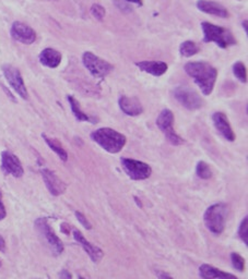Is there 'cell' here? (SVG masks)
Segmentation results:
<instances>
[{
	"mask_svg": "<svg viewBox=\"0 0 248 279\" xmlns=\"http://www.w3.org/2000/svg\"><path fill=\"white\" fill-rule=\"evenodd\" d=\"M114 5L116 6L119 11L122 13H130L132 12V8L129 3L123 2V0H114Z\"/></svg>",
	"mask_w": 248,
	"mask_h": 279,
	"instance_id": "obj_29",
	"label": "cell"
},
{
	"mask_svg": "<svg viewBox=\"0 0 248 279\" xmlns=\"http://www.w3.org/2000/svg\"><path fill=\"white\" fill-rule=\"evenodd\" d=\"M196 6L198 10L203 13L222 17V19H226L229 16V12L224 6L216 2H211V0H198Z\"/></svg>",
	"mask_w": 248,
	"mask_h": 279,
	"instance_id": "obj_17",
	"label": "cell"
},
{
	"mask_svg": "<svg viewBox=\"0 0 248 279\" xmlns=\"http://www.w3.org/2000/svg\"><path fill=\"white\" fill-rule=\"evenodd\" d=\"M118 105L120 110L130 117H136L144 113V106L137 97H129L122 95L119 97Z\"/></svg>",
	"mask_w": 248,
	"mask_h": 279,
	"instance_id": "obj_16",
	"label": "cell"
},
{
	"mask_svg": "<svg viewBox=\"0 0 248 279\" xmlns=\"http://www.w3.org/2000/svg\"><path fill=\"white\" fill-rule=\"evenodd\" d=\"M135 200L137 201V204L140 206V208H143V204H141V202H140V200H138V197L137 196H135Z\"/></svg>",
	"mask_w": 248,
	"mask_h": 279,
	"instance_id": "obj_38",
	"label": "cell"
},
{
	"mask_svg": "<svg viewBox=\"0 0 248 279\" xmlns=\"http://www.w3.org/2000/svg\"><path fill=\"white\" fill-rule=\"evenodd\" d=\"M42 138L44 139V141L46 142V144L49 146V148L51 151H54L61 160H63V161L68 160V153L66 152V150L63 147V145H61V144L56 139L48 138L45 133L42 134Z\"/></svg>",
	"mask_w": 248,
	"mask_h": 279,
	"instance_id": "obj_22",
	"label": "cell"
},
{
	"mask_svg": "<svg viewBox=\"0 0 248 279\" xmlns=\"http://www.w3.org/2000/svg\"><path fill=\"white\" fill-rule=\"evenodd\" d=\"M231 261L233 267L238 272H243L245 268V259L243 256H241L238 253H232L231 254Z\"/></svg>",
	"mask_w": 248,
	"mask_h": 279,
	"instance_id": "obj_27",
	"label": "cell"
},
{
	"mask_svg": "<svg viewBox=\"0 0 248 279\" xmlns=\"http://www.w3.org/2000/svg\"><path fill=\"white\" fill-rule=\"evenodd\" d=\"M75 215H76V217H77L78 221L80 222L85 229H87V230H91L92 229L91 222L86 219V217H85V216L81 212H78L77 211V212H75Z\"/></svg>",
	"mask_w": 248,
	"mask_h": 279,
	"instance_id": "obj_30",
	"label": "cell"
},
{
	"mask_svg": "<svg viewBox=\"0 0 248 279\" xmlns=\"http://www.w3.org/2000/svg\"><path fill=\"white\" fill-rule=\"evenodd\" d=\"M199 50H200V47L192 41H186V42L182 43L181 46H180L181 56H183L185 58H189V57L197 55Z\"/></svg>",
	"mask_w": 248,
	"mask_h": 279,
	"instance_id": "obj_23",
	"label": "cell"
},
{
	"mask_svg": "<svg viewBox=\"0 0 248 279\" xmlns=\"http://www.w3.org/2000/svg\"><path fill=\"white\" fill-rule=\"evenodd\" d=\"M136 66L141 70L146 72V73L151 75L153 77H161L166 73L168 69L167 64L163 61H155V60H150V61H139L136 62Z\"/></svg>",
	"mask_w": 248,
	"mask_h": 279,
	"instance_id": "obj_18",
	"label": "cell"
},
{
	"mask_svg": "<svg viewBox=\"0 0 248 279\" xmlns=\"http://www.w3.org/2000/svg\"><path fill=\"white\" fill-rule=\"evenodd\" d=\"M174 97L188 110H197L203 106V100L200 95L189 86H177L174 89Z\"/></svg>",
	"mask_w": 248,
	"mask_h": 279,
	"instance_id": "obj_9",
	"label": "cell"
},
{
	"mask_svg": "<svg viewBox=\"0 0 248 279\" xmlns=\"http://www.w3.org/2000/svg\"><path fill=\"white\" fill-rule=\"evenodd\" d=\"M41 175L51 195L59 196L66 192L67 184L54 172L47 168H43L41 170Z\"/></svg>",
	"mask_w": 248,
	"mask_h": 279,
	"instance_id": "obj_13",
	"label": "cell"
},
{
	"mask_svg": "<svg viewBox=\"0 0 248 279\" xmlns=\"http://www.w3.org/2000/svg\"><path fill=\"white\" fill-rule=\"evenodd\" d=\"M243 29L245 30V34L248 35V29H247V20L243 21Z\"/></svg>",
	"mask_w": 248,
	"mask_h": 279,
	"instance_id": "obj_37",
	"label": "cell"
},
{
	"mask_svg": "<svg viewBox=\"0 0 248 279\" xmlns=\"http://www.w3.org/2000/svg\"><path fill=\"white\" fill-rule=\"evenodd\" d=\"M184 70L193 79L203 95L209 96L214 92L218 79V70L214 66L206 61H191L185 65Z\"/></svg>",
	"mask_w": 248,
	"mask_h": 279,
	"instance_id": "obj_1",
	"label": "cell"
},
{
	"mask_svg": "<svg viewBox=\"0 0 248 279\" xmlns=\"http://www.w3.org/2000/svg\"><path fill=\"white\" fill-rule=\"evenodd\" d=\"M228 208L224 203H218L209 206L203 214V221L206 227L214 233V235H221L225 228V220L227 217Z\"/></svg>",
	"mask_w": 248,
	"mask_h": 279,
	"instance_id": "obj_4",
	"label": "cell"
},
{
	"mask_svg": "<svg viewBox=\"0 0 248 279\" xmlns=\"http://www.w3.org/2000/svg\"><path fill=\"white\" fill-rule=\"evenodd\" d=\"M2 70L8 84L12 87L13 91L21 98H23V100H28L29 93H28V89H26L25 87L20 70L15 68L14 66L8 65V64L4 65L2 67Z\"/></svg>",
	"mask_w": 248,
	"mask_h": 279,
	"instance_id": "obj_10",
	"label": "cell"
},
{
	"mask_svg": "<svg viewBox=\"0 0 248 279\" xmlns=\"http://www.w3.org/2000/svg\"><path fill=\"white\" fill-rule=\"evenodd\" d=\"M91 140L111 154H117L126 145L127 139L120 132L111 128H100L91 133Z\"/></svg>",
	"mask_w": 248,
	"mask_h": 279,
	"instance_id": "obj_2",
	"label": "cell"
},
{
	"mask_svg": "<svg viewBox=\"0 0 248 279\" xmlns=\"http://www.w3.org/2000/svg\"><path fill=\"white\" fill-rule=\"evenodd\" d=\"M39 59L43 66L50 69H55L60 65L63 55L54 48H45L41 51Z\"/></svg>",
	"mask_w": 248,
	"mask_h": 279,
	"instance_id": "obj_19",
	"label": "cell"
},
{
	"mask_svg": "<svg viewBox=\"0 0 248 279\" xmlns=\"http://www.w3.org/2000/svg\"><path fill=\"white\" fill-rule=\"evenodd\" d=\"M10 35L14 41L25 45H31L37 41V32L30 25L20 21H14L12 23Z\"/></svg>",
	"mask_w": 248,
	"mask_h": 279,
	"instance_id": "obj_11",
	"label": "cell"
},
{
	"mask_svg": "<svg viewBox=\"0 0 248 279\" xmlns=\"http://www.w3.org/2000/svg\"><path fill=\"white\" fill-rule=\"evenodd\" d=\"M2 169L6 175H11L14 178H21L24 174L20 159L9 151L2 153Z\"/></svg>",
	"mask_w": 248,
	"mask_h": 279,
	"instance_id": "obj_12",
	"label": "cell"
},
{
	"mask_svg": "<svg viewBox=\"0 0 248 279\" xmlns=\"http://www.w3.org/2000/svg\"><path fill=\"white\" fill-rule=\"evenodd\" d=\"M199 276L203 279H211V278H237L235 275L225 273L221 271L219 268H216L209 264H202L199 267Z\"/></svg>",
	"mask_w": 248,
	"mask_h": 279,
	"instance_id": "obj_20",
	"label": "cell"
},
{
	"mask_svg": "<svg viewBox=\"0 0 248 279\" xmlns=\"http://www.w3.org/2000/svg\"><path fill=\"white\" fill-rule=\"evenodd\" d=\"M157 128L162 131L165 136L166 140L170 142L172 145H182L185 143L184 139L177 134L173 128L174 123V114L170 109H163L158 114L156 121H155Z\"/></svg>",
	"mask_w": 248,
	"mask_h": 279,
	"instance_id": "obj_7",
	"label": "cell"
},
{
	"mask_svg": "<svg viewBox=\"0 0 248 279\" xmlns=\"http://www.w3.org/2000/svg\"><path fill=\"white\" fill-rule=\"evenodd\" d=\"M69 231H70V226L68 224L64 222L63 225H61V232H64L65 235H69Z\"/></svg>",
	"mask_w": 248,
	"mask_h": 279,
	"instance_id": "obj_32",
	"label": "cell"
},
{
	"mask_svg": "<svg viewBox=\"0 0 248 279\" xmlns=\"http://www.w3.org/2000/svg\"><path fill=\"white\" fill-rule=\"evenodd\" d=\"M233 73L242 83H247V70L242 61H237L233 65Z\"/></svg>",
	"mask_w": 248,
	"mask_h": 279,
	"instance_id": "obj_24",
	"label": "cell"
},
{
	"mask_svg": "<svg viewBox=\"0 0 248 279\" xmlns=\"http://www.w3.org/2000/svg\"><path fill=\"white\" fill-rule=\"evenodd\" d=\"M7 216V211L5 208V204L3 202V194L0 192V221L4 220Z\"/></svg>",
	"mask_w": 248,
	"mask_h": 279,
	"instance_id": "obj_31",
	"label": "cell"
},
{
	"mask_svg": "<svg viewBox=\"0 0 248 279\" xmlns=\"http://www.w3.org/2000/svg\"><path fill=\"white\" fill-rule=\"evenodd\" d=\"M68 103L70 105V109H72L74 116L76 117V119L78 121H86V122H91V123H96V119L92 118L88 115H86L80 107V104L76 100V98L73 95H68L67 96Z\"/></svg>",
	"mask_w": 248,
	"mask_h": 279,
	"instance_id": "obj_21",
	"label": "cell"
},
{
	"mask_svg": "<svg viewBox=\"0 0 248 279\" xmlns=\"http://www.w3.org/2000/svg\"><path fill=\"white\" fill-rule=\"evenodd\" d=\"M73 235H74V239L78 242L79 245L82 247V249L85 251V253L88 255V257L92 259V262L93 263H100V261L104 256L103 250L100 249L99 247L92 245L90 241H87L84 238V236L82 235V232L80 230L74 229L73 230Z\"/></svg>",
	"mask_w": 248,
	"mask_h": 279,
	"instance_id": "obj_14",
	"label": "cell"
},
{
	"mask_svg": "<svg viewBox=\"0 0 248 279\" xmlns=\"http://www.w3.org/2000/svg\"><path fill=\"white\" fill-rule=\"evenodd\" d=\"M35 229H37L40 238L42 239L43 244L45 245L54 255H60L64 252V244L51 229L50 225L48 224L47 218L40 217L34 222Z\"/></svg>",
	"mask_w": 248,
	"mask_h": 279,
	"instance_id": "obj_5",
	"label": "cell"
},
{
	"mask_svg": "<svg viewBox=\"0 0 248 279\" xmlns=\"http://www.w3.org/2000/svg\"><path fill=\"white\" fill-rule=\"evenodd\" d=\"M82 62L90 75L96 79H104L114 70V66L91 51H85L82 55Z\"/></svg>",
	"mask_w": 248,
	"mask_h": 279,
	"instance_id": "obj_6",
	"label": "cell"
},
{
	"mask_svg": "<svg viewBox=\"0 0 248 279\" xmlns=\"http://www.w3.org/2000/svg\"><path fill=\"white\" fill-rule=\"evenodd\" d=\"M201 29L203 33L202 41L205 43H215L222 49L234 46L237 43L233 33L222 26L205 21L201 23Z\"/></svg>",
	"mask_w": 248,
	"mask_h": 279,
	"instance_id": "obj_3",
	"label": "cell"
},
{
	"mask_svg": "<svg viewBox=\"0 0 248 279\" xmlns=\"http://www.w3.org/2000/svg\"><path fill=\"white\" fill-rule=\"evenodd\" d=\"M212 122H214L217 131L222 136L226 141L234 142L235 141V133L229 124L228 118L225 114L218 111L212 115Z\"/></svg>",
	"mask_w": 248,
	"mask_h": 279,
	"instance_id": "obj_15",
	"label": "cell"
},
{
	"mask_svg": "<svg viewBox=\"0 0 248 279\" xmlns=\"http://www.w3.org/2000/svg\"><path fill=\"white\" fill-rule=\"evenodd\" d=\"M248 217L245 216L244 219L242 220L240 227H238L237 235L241 238V240L244 242L245 246H248V238H247V229H248Z\"/></svg>",
	"mask_w": 248,
	"mask_h": 279,
	"instance_id": "obj_26",
	"label": "cell"
},
{
	"mask_svg": "<svg viewBox=\"0 0 248 279\" xmlns=\"http://www.w3.org/2000/svg\"><path fill=\"white\" fill-rule=\"evenodd\" d=\"M91 13L96 20L103 21L104 17H105V14H106V10L103 6H101L99 4H94L91 7Z\"/></svg>",
	"mask_w": 248,
	"mask_h": 279,
	"instance_id": "obj_28",
	"label": "cell"
},
{
	"mask_svg": "<svg viewBox=\"0 0 248 279\" xmlns=\"http://www.w3.org/2000/svg\"><path fill=\"white\" fill-rule=\"evenodd\" d=\"M120 164L123 169V172L131 179L140 181V180H146L150 178L152 174V168L147 163H144L141 160L132 159V158H120Z\"/></svg>",
	"mask_w": 248,
	"mask_h": 279,
	"instance_id": "obj_8",
	"label": "cell"
},
{
	"mask_svg": "<svg viewBox=\"0 0 248 279\" xmlns=\"http://www.w3.org/2000/svg\"><path fill=\"white\" fill-rule=\"evenodd\" d=\"M156 276H157L158 278H161V279H163V278H172V275L166 274V273H163V272H161V271H158V272L156 273Z\"/></svg>",
	"mask_w": 248,
	"mask_h": 279,
	"instance_id": "obj_35",
	"label": "cell"
},
{
	"mask_svg": "<svg viewBox=\"0 0 248 279\" xmlns=\"http://www.w3.org/2000/svg\"><path fill=\"white\" fill-rule=\"evenodd\" d=\"M123 2L129 3V4H134V5L138 6V7H143L144 6L143 0H123Z\"/></svg>",
	"mask_w": 248,
	"mask_h": 279,
	"instance_id": "obj_33",
	"label": "cell"
},
{
	"mask_svg": "<svg viewBox=\"0 0 248 279\" xmlns=\"http://www.w3.org/2000/svg\"><path fill=\"white\" fill-rule=\"evenodd\" d=\"M196 174L200 179L203 180H208L212 177V170L210 168V166L206 163V161H199L196 167Z\"/></svg>",
	"mask_w": 248,
	"mask_h": 279,
	"instance_id": "obj_25",
	"label": "cell"
},
{
	"mask_svg": "<svg viewBox=\"0 0 248 279\" xmlns=\"http://www.w3.org/2000/svg\"><path fill=\"white\" fill-rule=\"evenodd\" d=\"M0 267H2V261H0Z\"/></svg>",
	"mask_w": 248,
	"mask_h": 279,
	"instance_id": "obj_39",
	"label": "cell"
},
{
	"mask_svg": "<svg viewBox=\"0 0 248 279\" xmlns=\"http://www.w3.org/2000/svg\"><path fill=\"white\" fill-rule=\"evenodd\" d=\"M59 276H60V278H68V279L73 277V275L68 273V271H66V269H64V271L59 274Z\"/></svg>",
	"mask_w": 248,
	"mask_h": 279,
	"instance_id": "obj_36",
	"label": "cell"
},
{
	"mask_svg": "<svg viewBox=\"0 0 248 279\" xmlns=\"http://www.w3.org/2000/svg\"><path fill=\"white\" fill-rule=\"evenodd\" d=\"M5 251H6V241L3 238V236L0 235V252H3V253H4Z\"/></svg>",
	"mask_w": 248,
	"mask_h": 279,
	"instance_id": "obj_34",
	"label": "cell"
}]
</instances>
